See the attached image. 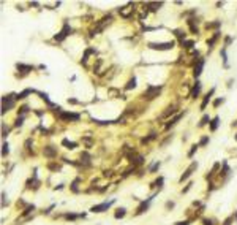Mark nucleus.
Returning a JSON list of instances; mask_svg holds the SVG:
<instances>
[{
  "mask_svg": "<svg viewBox=\"0 0 237 225\" xmlns=\"http://www.w3.org/2000/svg\"><path fill=\"white\" fill-rule=\"evenodd\" d=\"M161 184H163V177H158V179L153 182V187H161Z\"/></svg>",
  "mask_w": 237,
  "mask_h": 225,
  "instance_id": "31",
  "label": "nucleus"
},
{
  "mask_svg": "<svg viewBox=\"0 0 237 225\" xmlns=\"http://www.w3.org/2000/svg\"><path fill=\"white\" fill-rule=\"evenodd\" d=\"M174 33H176V37H179V38H185V33L180 32V30H174Z\"/></svg>",
  "mask_w": 237,
  "mask_h": 225,
  "instance_id": "37",
  "label": "nucleus"
},
{
  "mask_svg": "<svg viewBox=\"0 0 237 225\" xmlns=\"http://www.w3.org/2000/svg\"><path fill=\"white\" fill-rule=\"evenodd\" d=\"M29 111V106L27 105H24V106H21L19 108V111H17V114H21V116H24V114H25V112Z\"/></svg>",
  "mask_w": 237,
  "mask_h": 225,
  "instance_id": "25",
  "label": "nucleus"
},
{
  "mask_svg": "<svg viewBox=\"0 0 237 225\" xmlns=\"http://www.w3.org/2000/svg\"><path fill=\"white\" fill-rule=\"evenodd\" d=\"M218 37H220V32H215V33H213V37L210 38V40H207V44H209L210 48H212V46H213V43H215V41L218 40Z\"/></svg>",
  "mask_w": 237,
  "mask_h": 225,
  "instance_id": "14",
  "label": "nucleus"
},
{
  "mask_svg": "<svg viewBox=\"0 0 237 225\" xmlns=\"http://www.w3.org/2000/svg\"><path fill=\"white\" fill-rule=\"evenodd\" d=\"M213 92H215V89H210V92H209V94H206V97H204L202 103H201V109H204V108H206V106H207V103L210 102V98H212Z\"/></svg>",
  "mask_w": 237,
  "mask_h": 225,
  "instance_id": "11",
  "label": "nucleus"
},
{
  "mask_svg": "<svg viewBox=\"0 0 237 225\" xmlns=\"http://www.w3.org/2000/svg\"><path fill=\"white\" fill-rule=\"evenodd\" d=\"M70 32H71L70 25H68V24H65V25H63V29H62V32H60V33H59V35H55L54 38H55V40H57V41H62V40H63V38L67 37L68 33H70Z\"/></svg>",
  "mask_w": 237,
  "mask_h": 225,
  "instance_id": "6",
  "label": "nucleus"
},
{
  "mask_svg": "<svg viewBox=\"0 0 237 225\" xmlns=\"http://www.w3.org/2000/svg\"><path fill=\"white\" fill-rule=\"evenodd\" d=\"M150 49H158V51H168V49L174 48V41H168V43H149Z\"/></svg>",
  "mask_w": 237,
  "mask_h": 225,
  "instance_id": "1",
  "label": "nucleus"
},
{
  "mask_svg": "<svg viewBox=\"0 0 237 225\" xmlns=\"http://www.w3.org/2000/svg\"><path fill=\"white\" fill-rule=\"evenodd\" d=\"M182 44L185 46L186 49H191V48H193V44H194V41H191V40H188V41H182Z\"/></svg>",
  "mask_w": 237,
  "mask_h": 225,
  "instance_id": "24",
  "label": "nucleus"
},
{
  "mask_svg": "<svg viewBox=\"0 0 237 225\" xmlns=\"http://www.w3.org/2000/svg\"><path fill=\"white\" fill-rule=\"evenodd\" d=\"M22 121H24V116H19V117L16 119V124H14V125H16V127L22 125Z\"/></svg>",
  "mask_w": 237,
  "mask_h": 225,
  "instance_id": "35",
  "label": "nucleus"
},
{
  "mask_svg": "<svg viewBox=\"0 0 237 225\" xmlns=\"http://www.w3.org/2000/svg\"><path fill=\"white\" fill-rule=\"evenodd\" d=\"M60 119H67V121H79V114L75 112H62Z\"/></svg>",
  "mask_w": 237,
  "mask_h": 225,
  "instance_id": "8",
  "label": "nucleus"
},
{
  "mask_svg": "<svg viewBox=\"0 0 237 225\" xmlns=\"http://www.w3.org/2000/svg\"><path fill=\"white\" fill-rule=\"evenodd\" d=\"M62 144H63V146H67V149H75V147L78 146L76 143H73V141H68V140H63V141H62Z\"/></svg>",
  "mask_w": 237,
  "mask_h": 225,
  "instance_id": "17",
  "label": "nucleus"
},
{
  "mask_svg": "<svg viewBox=\"0 0 237 225\" xmlns=\"http://www.w3.org/2000/svg\"><path fill=\"white\" fill-rule=\"evenodd\" d=\"M232 219H234V217H228L226 220L223 222V225H231V222H232Z\"/></svg>",
  "mask_w": 237,
  "mask_h": 225,
  "instance_id": "39",
  "label": "nucleus"
},
{
  "mask_svg": "<svg viewBox=\"0 0 237 225\" xmlns=\"http://www.w3.org/2000/svg\"><path fill=\"white\" fill-rule=\"evenodd\" d=\"M236 141H237V135H236Z\"/></svg>",
  "mask_w": 237,
  "mask_h": 225,
  "instance_id": "44",
  "label": "nucleus"
},
{
  "mask_svg": "<svg viewBox=\"0 0 237 225\" xmlns=\"http://www.w3.org/2000/svg\"><path fill=\"white\" fill-rule=\"evenodd\" d=\"M202 224H204V225H213L210 219H202Z\"/></svg>",
  "mask_w": 237,
  "mask_h": 225,
  "instance_id": "38",
  "label": "nucleus"
},
{
  "mask_svg": "<svg viewBox=\"0 0 237 225\" xmlns=\"http://www.w3.org/2000/svg\"><path fill=\"white\" fill-rule=\"evenodd\" d=\"M112 205V201H108V203H100V205H95V206H92V209L90 211L92 212H105V211H108L109 209V206Z\"/></svg>",
  "mask_w": 237,
  "mask_h": 225,
  "instance_id": "5",
  "label": "nucleus"
},
{
  "mask_svg": "<svg viewBox=\"0 0 237 225\" xmlns=\"http://www.w3.org/2000/svg\"><path fill=\"white\" fill-rule=\"evenodd\" d=\"M158 168H160V162H155V163H153L152 167L149 168V173H155V171L158 170Z\"/></svg>",
  "mask_w": 237,
  "mask_h": 225,
  "instance_id": "23",
  "label": "nucleus"
},
{
  "mask_svg": "<svg viewBox=\"0 0 237 225\" xmlns=\"http://www.w3.org/2000/svg\"><path fill=\"white\" fill-rule=\"evenodd\" d=\"M202 67H204V59H199V60H198V64L194 65V68H193V76H194V78H198V76L201 75Z\"/></svg>",
  "mask_w": 237,
  "mask_h": 225,
  "instance_id": "7",
  "label": "nucleus"
},
{
  "mask_svg": "<svg viewBox=\"0 0 237 225\" xmlns=\"http://www.w3.org/2000/svg\"><path fill=\"white\" fill-rule=\"evenodd\" d=\"M155 138H156V133H152L150 137H147V138H142V140H141V143H149V141L155 140Z\"/></svg>",
  "mask_w": 237,
  "mask_h": 225,
  "instance_id": "22",
  "label": "nucleus"
},
{
  "mask_svg": "<svg viewBox=\"0 0 237 225\" xmlns=\"http://www.w3.org/2000/svg\"><path fill=\"white\" fill-rule=\"evenodd\" d=\"M196 168H198V163H196V162H193V163H191V165H190V167L185 170V173H183L182 176H180V179H179V181H180V182L186 181V179H188V177L191 176V174H193V171L196 170Z\"/></svg>",
  "mask_w": 237,
  "mask_h": 225,
  "instance_id": "4",
  "label": "nucleus"
},
{
  "mask_svg": "<svg viewBox=\"0 0 237 225\" xmlns=\"http://www.w3.org/2000/svg\"><path fill=\"white\" fill-rule=\"evenodd\" d=\"M43 154L46 157H55L57 155V151H55V147H52V146H46L44 151H43Z\"/></svg>",
  "mask_w": 237,
  "mask_h": 225,
  "instance_id": "9",
  "label": "nucleus"
},
{
  "mask_svg": "<svg viewBox=\"0 0 237 225\" xmlns=\"http://www.w3.org/2000/svg\"><path fill=\"white\" fill-rule=\"evenodd\" d=\"M2 133H3V137H7V133H8V129L5 127V124L2 125Z\"/></svg>",
  "mask_w": 237,
  "mask_h": 225,
  "instance_id": "40",
  "label": "nucleus"
},
{
  "mask_svg": "<svg viewBox=\"0 0 237 225\" xmlns=\"http://www.w3.org/2000/svg\"><path fill=\"white\" fill-rule=\"evenodd\" d=\"M150 200H152V198H149L147 201H142V203H141V206H139V208H138V211H136V216H139V214H142V212H146V211H147Z\"/></svg>",
  "mask_w": 237,
  "mask_h": 225,
  "instance_id": "10",
  "label": "nucleus"
},
{
  "mask_svg": "<svg viewBox=\"0 0 237 225\" xmlns=\"http://www.w3.org/2000/svg\"><path fill=\"white\" fill-rule=\"evenodd\" d=\"M223 102H224V98H217V100H215V102H213V106L217 108V106H220Z\"/></svg>",
  "mask_w": 237,
  "mask_h": 225,
  "instance_id": "34",
  "label": "nucleus"
},
{
  "mask_svg": "<svg viewBox=\"0 0 237 225\" xmlns=\"http://www.w3.org/2000/svg\"><path fill=\"white\" fill-rule=\"evenodd\" d=\"M207 122H210V117H209V116H207V114H206V116H204L202 119H201V122L198 124V127H204V125H206Z\"/></svg>",
  "mask_w": 237,
  "mask_h": 225,
  "instance_id": "21",
  "label": "nucleus"
},
{
  "mask_svg": "<svg viewBox=\"0 0 237 225\" xmlns=\"http://www.w3.org/2000/svg\"><path fill=\"white\" fill-rule=\"evenodd\" d=\"M207 143H209V137H202V138H201V141H199V144H198V146H206Z\"/></svg>",
  "mask_w": 237,
  "mask_h": 225,
  "instance_id": "30",
  "label": "nucleus"
},
{
  "mask_svg": "<svg viewBox=\"0 0 237 225\" xmlns=\"http://www.w3.org/2000/svg\"><path fill=\"white\" fill-rule=\"evenodd\" d=\"M146 7H152L150 10H152V11H156L160 7H161V3H146Z\"/></svg>",
  "mask_w": 237,
  "mask_h": 225,
  "instance_id": "26",
  "label": "nucleus"
},
{
  "mask_svg": "<svg viewBox=\"0 0 237 225\" xmlns=\"http://www.w3.org/2000/svg\"><path fill=\"white\" fill-rule=\"evenodd\" d=\"M224 41H226V44H229L231 43V37H226V40H224Z\"/></svg>",
  "mask_w": 237,
  "mask_h": 225,
  "instance_id": "43",
  "label": "nucleus"
},
{
  "mask_svg": "<svg viewBox=\"0 0 237 225\" xmlns=\"http://www.w3.org/2000/svg\"><path fill=\"white\" fill-rule=\"evenodd\" d=\"M199 90H201V82H196V86H194L193 90H191V97H193V98H196L198 94H199Z\"/></svg>",
  "mask_w": 237,
  "mask_h": 225,
  "instance_id": "13",
  "label": "nucleus"
},
{
  "mask_svg": "<svg viewBox=\"0 0 237 225\" xmlns=\"http://www.w3.org/2000/svg\"><path fill=\"white\" fill-rule=\"evenodd\" d=\"M16 68H17V70H21V72H25V73H27V72H30V70H32V67H30V65L17 64V65H16Z\"/></svg>",
  "mask_w": 237,
  "mask_h": 225,
  "instance_id": "16",
  "label": "nucleus"
},
{
  "mask_svg": "<svg viewBox=\"0 0 237 225\" xmlns=\"http://www.w3.org/2000/svg\"><path fill=\"white\" fill-rule=\"evenodd\" d=\"M13 95H5L2 98V114H5L7 111H10V108L14 106V100L11 98Z\"/></svg>",
  "mask_w": 237,
  "mask_h": 225,
  "instance_id": "2",
  "label": "nucleus"
},
{
  "mask_svg": "<svg viewBox=\"0 0 237 225\" xmlns=\"http://www.w3.org/2000/svg\"><path fill=\"white\" fill-rule=\"evenodd\" d=\"M65 217H67L68 220H75V219H78V214H71L70 212V214H65Z\"/></svg>",
  "mask_w": 237,
  "mask_h": 225,
  "instance_id": "33",
  "label": "nucleus"
},
{
  "mask_svg": "<svg viewBox=\"0 0 237 225\" xmlns=\"http://www.w3.org/2000/svg\"><path fill=\"white\" fill-rule=\"evenodd\" d=\"M78 182H79V179H76V181L71 184V189H73V192H78Z\"/></svg>",
  "mask_w": 237,
  "mask_h": 225,
  "instance_id": "36",
  "label": "nucleus"
},
{
  "mask_svg": "<svg viewBox=\"0 0 237 225\" xmlns=\"http://www.w3.org/2000/svg\"><path fill=\"white\" fill-rule=\"evenodd\" d=\"M125 214H126V209H125V208H120V209H117V212H115V219H122Z\"/></svg>",
  "mask_w": 237,
  "mask_h": 225,
  "instance_id": "20",
  "label": "nucleus"
},
{
  "mask_svg": "<svg viewBox=\"0 0 237 225\" xmlns=\"http://www.w3.org/2000/svg\"><path fill=\"white\" fill-rule=\"evenodd\" d=\"M198 147H199V146H198V144H194V146H191V151H190V152H188V157H193V154L196 152V149H198Z\"/></svg>",
  "mask_w": 237,
  "mask_h": 225,
  "instance_id": "32",
  "label": "nucleus"
},
{
  "mask_svg": "<svg viewBox=\"0 0 237 225\" xmlns=\"http://www.w3.org/2000/svg\"><path fill=\"white\" fill-rule=\"evenodd\" d=\"M166 208L169 209V208H174V203L172 201H168V203H166Z\"/></svg>",
  "mask_w": 237,
  "mask_h": 225,
  "instance_id": "42",
  "label": "nucleus"
},
{
  "mask_svg": "<svg viewBox=\"0 0 237 225\" xmlns=\"http://www.w3.org/2000/svg\"><path fill=\"white\" fill-rule=\"evenodd\" d=\"M220 24H221L220 21H217V22H210V24H207V25H206V27H207V29H213V27H220Z\"/></svg>",
  "mask_w": 237,
  "mask_h": 225,
  "instance_id": "28",
  "label": "nucleus"
},
{
  "mask_svg": "<svg viewBox=\"0 0 237 225\" xmlns=\"http://www.w3.org/2000/svg\"><path fill=\"white\" fill-rule=\"evenodd\" d=\"M160 90H161V87H160V86H156V87L149 86V87H147V90L144 92V97H146V98H149V100H152V98H155V97L160 94Z\"/></svg>",
  "mask_w": 237,
  "mask_h": 225,
  "instance_id": "3",
  "label": "nucleus"
},
{
  "mask_svg": "<svg viewBox=\"0 0 237 225\" xmlns=\"http://www.w3.org/2000/svg\"><path fill=\"white\" fill-rule=\"evenodd\" d=\"M32 92H35V90H32V89H25L24 92L17 94V95H16V98H17V100H22V98H25V97H27L29 94H32Z\"/></svg>",
  "mask_w": 237,
  "mask_h": 225,
  "instance_id": "12",
  "label": "nucleus"
},
{
  "mask_svg": "<svg viewBox=\"0 0 237 225\" xmlns=\"http://www.w3.org/2000/svg\"><path fill=\"white\" fill-rule=\"evenodd\" d=\"M2 147H3V149H2V155L5 157L8 152H10V149H8V143H3V146H2Z\"/></svg>",
  "mask_w": 237,
  "mask_h": 225,
  "instance_id": "29",
  "label": "nucleus"
},
{
  "mask_svg": "<svg viewBox=\"0 0 237 225\" xmlns=\"http://www.w3.org/2000/svg\"><path fill=\"white\" fill-rule=\"evenodd\" d=\"M134 87H136V78L133 76V78L128 81V84L125 86V89H126V90H130V89H134Z\"/></svg>",
  "mask_w": 237,
  "mask_h": 225,
  "instance_id": "18",
  "label": "nucleus"
},
{
  "mask_svg": "<svg viewBox=\"0 0 237 225\" xmlns=\"http://www.w3.org/2000/svg\"><path fill=\"white\" fill-rule=\"evenodd\" d=\"M180 117H182V114H177V116H176V117H174V119H171V121H169V122L166 124V129H169V127H172V125H174V124H176V122H177V121H179V119H180Z\"/></svg>",
  "mask_w": 237,
  "mask_h": 225,
  "instance_id": "19",
  "label": "nucleus"
},
{
  "mask_svg": "<svg viewBox=\"0 0 237 225\" xmlns=\"http://www.w3.org/2000/svg\"><path fill=\"white\" fill-rule=\"evenodd\" d=\"M218 122H220V117H213L212 121H210V130H217V127H218Z\"/></svg>",
  "mask_w": 237,
  "mask_h": 225,
  "instance_id": "15",
  "label": "nucleus"
},
{
  "mask_svg": "<svg viewBox=\"0 0 237 225\" xmlns=\"http://www.w3.org/2000/svg\"><path fill=\"white\" fill-rule=\"evenodd\" d=\"M176 225H190V220H183V222H177Z\"/></svg>",
  "mask_w": 237,
  "mask_h": 225,
  "instance_id": "41",
  "label": "nucleus"
},
{
  "mask_svg": "<svg viewBox=\"0 0 237 225\" xmlns=\"http://www.w3.org/2000/svg\"><path fill=\"white\" fill-rule=\"evenodd\" d=\"M33 209H35V206H33V205H29L27 208L24 209V212H22V214H24V216H27V214H30V212L33 211Z\"/></svg>",
  "mask_w": 237,
  "mask_h": 225,
  "instance_id": "27",
  "label": "nucleus"
}]
</instances>
